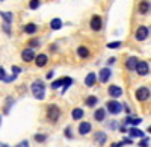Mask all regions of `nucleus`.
Returning <instances> with one entry per match:
<instances>
[{
  "mask_svg": "<svg viewBox=\"0 0 151 147\" xmlns=\"http://www.w3.org/2000/svg\"><path fill=\"white\" fill-rule=\"evenodd\" d=\"M110 75H112L110 68H101V70H100V82L106 83L110 79Z\"/></svg>",
  "mask_w": 151,
  "mask_h": 147,
  "instance_id": "nucleus-14",
  "label": "nucleus"
},
{
  "mask_svg": "<svg viewBox=\"0 0 151 147\" xmlns=\"http://www.w3.org/2000/svg\"><path fill=\"white\" fill-rule=\"evenodd\" d=\"M64 135H65V138H68V140H71V138H73V130H71V127H70V126H68V127H65Z\"/></svg>",
  "mask_w": 151,
  "mask_h": 147,
  "instance_id": "nucleus-32",
  "label": "nucleus"
},
{
  "mask_svg": "<svg viewBox=\"0 0 151 147\" xmlns=\"http://www.w3.org/2000/svg\"><path fill=\"white\" fill-rule=\"evenodd\" d=\"M60 118V108L58 105H48L47 106V120L50 123H56Z\"/></svg>",
  "mask_w": 151,
  "mask_h": 147,
  "instance_id": "nucleus-2",
  "label": "nucleus"
},
{
  "mask_svg": "<svg viewBox=\"0 0 151 147\" xmlns=\"http://www.w3.org/2000/svg\"><path fill=\"white\" fill-rule=\"evenodd\" d=\"M132 143H133V141H132V140H129V138H125V140L122 141V144H132Z\"/></svg>",
  "mask_w": 151,
  "mask_h": 147,
  "instance_id": "nucleus-40",
  "label": "nucleus"
},
{
  "mask_svg": "<svg viewBox=\"0 0 151 147\" xmlns=\"http://www.w3.org/2000/svg\"><path fill=\"white\" fill-rule=\"evenodd\" d=\"M148 33H150V30H148V28H147V26H139V28L136 29L134 38H136L137 41H144V40H147V38H148Z\"/></svg>",
  "mask_w": 151,
  "mask_h": 147,
  "instance_id": "nucleus-7",
  "label": "nucleus"
},
{
  "mask_svg": "<svg viewBox=\"0 0 151 147\" xmlns=\"http://www.w3.org/2000/svg\"><path fill=\"white\" fill-rule=\"evenodd\" d=\"M0 15H2V18L5 20V23H9L11 24V21H12V12H0Z\"/></svg>",
  "mask_w": 151,
  "mask_h": 147,
  "instance_id": "nucleus-27",
  "label": "nucleus"
},
{
  "mask_svg": "<svg viewBox=\"0 0 151 147\" xmlns=\"http://www.w3.org/2000/svg\"><path fill=\"white\" fill-rule=\"evenodd\" d=\"M107 93H109L110 97H115V99H118V97L122 96V90L118 87V85H110L109 90H107Z\"/></svg>",
  "mask_w": 151,
  "mask_h": 147,
  "instance_id": "nucleus-11",
  "label": "nucleus"
},
{
  "mask_svg": "<svg viewBox=\"0 0 151 147\" xmlns=\"http://www.w3.org/2000/svg\"><path fill=\"white\" fill-rule=\"evenodd\" d=\"M47 62H48V56L45 53H40V55L35 56V65L36 67H40V68L41 67H45Z\"/></svg>",
  "mask_w": 151,
  "mask_h": 147,
  "instance_id": "nucleus-9",
  "label": "nucleus"
},
{
  "mask_svg": "<svg viewBox=\"0 0 151 147\" xmlns=\"http://www.w3.org/2000/svg\"><path fill=\"white\" fill-rule=\"evenodd\" d=\"M136 64H137V58L136 56H130V58H127V61H125V68H127L129 71H134L136 70Z\"/></svg>",
  "mask_w": 151,
  "mask_h": 147,
  "instance_id": "nucleus-12",
  "label": "nucleus"
},
{
  "mask_svg": "<svg viewBox=\"0 0 151 147\" xmlns=\"http://www.w3.org/2000/svg\"><path fill=\"white\" fill-rule=\"evenodd\" d=\"M30 90H32V94L35 99L38 100H44V97H45V83L40 79H36L32 85H30Z\"/></svg>",
  "mask_w": 151,
  "mask_h": 147,
  "instance_id": "nucleus-1",
  "label": "nucleus"
},
{
  "mask_svg": "<svg viewBox=\"0 0 151 147\" xmlns=\"http://www.w3.org/2000/svg\"><path fill=\"white\" fill-rule=\"evenodd\" d=\"M15 79H17V75H12V76H6V77L3 79V82L8 83V82H12V80H15Z\"/></svg>",
  "mask_w": 151,
  "mask_h": 147,
  "instance_id": "nucleus-35",
  "label": "nucleus"
},
{
  "mask_svg": "<svg viewBox=\"0 0 151 147\" xmlns=\"http://www.w3.org/2000/svg\"><path fill=\"white\" fill-rule=\"evenodd\" d=\"M40 5H41L40 0H30V2H29V8L30 9H38V8H40Z\"/></svg>",
  "mask_w": 151,
  "mask_h": 147,
  "instance_id": "nucleus-31",
  "label": "nucleus"
},
{
  "mask_svg": "<svg viewBox=\"0 0 151 147\" xmlns=\"http://www.w3.org/2000/svg\"><path fill=\"white\" fill-rule=\"evenodd\" d=\"M121 46H122L121 41H113V43H109V44H107L109 49H118V47H121Z\"/></svg>",
  "mask_w": 151,
  "mask_h": 147,
  "instance_id": "nucleus-33",
  "label": "nucleus"
},
{
  "mask_svg": "<svg viewBox=\"0 0 151 147\" xmlns=\"http://www.w3.org/2000/svg\"><path fill=\"white\" fill-rule=\"evenodd\" d=\"M12 71H14V75H20V73L23 71L20 67H17V65H14V67H12Z\"/></svg>",
  "mask_w": 151,
  "mask_h": 147,
  "instance_id": "nucleus-38",
  "label": "nucleus"
},
{
  "mask_svg": "<svg viewBox=\"0 0 151 147\" xmlns=\"http://www.w3.org/2000/svg\"><path fill=\"white\" fill-rule=\"evenodd\" d=\"M83 115H85V112H83V109H82V108H74V109H73V112H71L73 120H82Z\"/></svg>",
  "mask_w": 151,
  "mask_h": 147,
  "instance_id": "nucleus-17",
  "label": "nucleus"
},
{
  "mask_svg": "<svg viewBox=\"0 0 151 147\" xmlns=\"http://www.w3.org/2000/svg\"><path fill=\"white\" fill-rule=\"evenodd\" d=\"M129 135H130V138H133V137L145 138V133H144L142 130H139V129H136V127H130V129H129Z\"/></svg>",
  "mask_w": 151,
  "mask_h": 147,
  "instance_id": "nucleus-20",
  "label": "nucleus"
},
{
  "mask_svg": "<svg viewBox=\"0 0 151 147\" xmlns=\"http://www.w3.org/2000/svg\"><path fill=\"white\" fill-rule=\"evenodd\" d=\"M71 85H73V79H71V77H68V79L65 80V83L62 85V94H64V93H65V91L71 87Z\"/></svg>",
  "mask_w": 151,
  "mask_h": 147,
  "instance_id": "nucleus-28",
  "label": "nucleus"
},
{
  "mask_svg": "<svg viewBox=\"0 0 151 147\" xmlns=\"http://www.w3.org/2000/svg\"><path fill=\"white\" fill-rule=\"evenodd\" d=\"M12 103H14V99H12V97H8V99H6V105H5V114L9 112V108L12 106Z\"/></svg>",
  "mask_w": 151,
  "mask_h": 147,
  "instance_id": "nucleus-29",
  "label": "nucleus"
},
{
  "mask_svg": "<svg viewBox=\"0 0 151 147\" xmlns=\"http://www.w3.org/2000/svg\"><path fill=\"white\" fill-rule=\"evenodd\" d=\"M0 147H9L8 144H2V143H0Z\"/></svg>",
  "mask_w": 151,
  "mask_h": 147,
  "instance_id": "nucleus-42",
  "label": "nucleus"
},
{
  "mask_svg": "<svg viewBox=\"0 0 151 147\" xmlns=\"http://www.w3.org/2000/svg\"><path fill=\"white\" fill-rule=\"evenodd\" d=\"M77 55H79V58H82V59H86V58H89V50L85 47V46H80L79 49H77Z\"/></svg>",
  "mask_w": 151,
  "mask_h": 147,
  "instance_id": "nucleus-19",
  "label": "nucleus"
},
{
  "mask_svg": "<svg viewBox=\"0 0 151 147\" xmlns=\"http://www.w3.org/2000/svg\"><path fill=\"white\" fill-rule=\"evenodd\" d=\"M23 30L26 32L27 35H33V33H36L38 26H36V24H33V23H29V24H26V26L23 28Z\"/></svg>",
  "mask_w": 151,
  "mask_h": 147,
  "instance_id": "nucleus-18",
  "label": "nucleus"
},
{
  "mask_svg": "<svg viewBox=\"0 0 151 147\" xmlns=\"http://www.w3.org/2000/svg\"><path fill=\"white\" fill-rule=\"evenodd\" d=\"M94 118L97 121H104V118H106V109L104 108H98L95 111V114H94Z\"/></svg>",
  "mask_w": 151,
  "mask_h": 147,
  "instance_id": "nucleus-16",
  "label": "nucleus"
},
{
  "mask_svg": "<svg viewBox=\"0 0 151 147\" xmlns=\"http://www.w3.org/2000/svg\"><path fill=\"white\" fill-rule=\"evenodd\" d=\"M106 140H107L106 132H95V133H94V143H95V144L103 146V144H106Z\"/></svg>",
  "mask_w": 151,
  "mask_h": 147,
  "instance_id": "nucleus-10",
  "label": "nucleus"
},
{
  "mask_svg": "<svg viewBox=\"0 0 151 147\" xmlns=\"http://www.w3.org/2000/svg\"><path fill=\"white\" fill-rule=\"evenodd\" d=\"M2 2H3V0H2Z\"/></svg>",
  "mask_w": 151,
  "mask_h": 147,
  "instance_id": "nucleus-45",
  "label": "nucleus"
},
{
  "mask_svg": "<svg viewBox=\"0 0 151 147\" xmlns=\"http://www.w3.org/2000/svg\"><path fill=\"white\" fill-rule=\"evenodd\" d=\"M150 9H151V5H150V2H147V0H142V2L139 3V12L141 14H147Z\"/></svg>",
  "mask_w": 151,
  "mask_h": 147,
  "instance_id": "nucleus-21",
  "label": "nucleus"
},
{
  "mask_svg": "<svg viewBox=\"0 0 151 147\" xmlns=\"http://www.w3.org/2000/svg\"><path fill=\"white\" fill-rule=\"evenodd\" d=\"M6 77V73H5V68L3 67H0V80H3Z\"/></svg>",
  "mask_w": 151,
  "mask_h": 147,
  "instance_id": "nucleus-37",
  "label": "nucleus"
},
{
  "mask_svg": "<svg viewBox=\"0 0 151 147\" xmlns=\"http://www.w3.org/2000/svg\"><path fill=\"white\" fill-rule=\"evenodd\" d=\"M68 77H60V79H58V80H55L53 83H52V88L53 90H56V88H59V87H62V85L65 83V80H67Z\"/></svg>",
  "mask_w": 151,
  "mask_h": 147,
  "instance_id": "nucleus-25",
  "label": "nucleus"
},
{
  "mask_svg": "<svg viewBox=\"0 0 151 147\" xmlns=\"http://www.w3.org/2000/svg\"><path fill=\"white\" fill-rule=\"evenodd\" d=\"M139 76H147L148 73H150V65L147 61H137V64H136V70H134Z\"/></svg>",
  "mask_w": 151,
  "mask_h": 147,
  "instance_id": "nucleus-4",
  "label": "nucleus"
},
{
  "mask_svg": "<svg viewBox=\"0 0 151 147\" xmlns=\"http://www.w3.org/2000/svg\"><path fill=\"white\" fill-rule=\"evenodd\" d=\"M15 147H29V141H27V140H23V141L18 143Z\"/></svg>",
  "mask_w": 151,
  "mask_h": 147,
  "instance_id": "nucleus-36",
  "label": "nucleus"
},
{
  "mask_svg": "<svg viewBox=\"0 0 151 147\" xmlns=\"http://www.w3.org/2000/svg\"><path fill=\"white\" fill-rule=\"evenodd\" d=\"M27 46H29L30 49H35V47H38V46H40V40H38V38H32V40H29Z\"/></svg>",
  "mask_w": 151,
  "mask_h": 147,
  "instance_id": "nucleus-30",
  "label": "nucleus"
},
{
  "mask_svg": "<svg viewBox=\"0 0 151 147\" xmlns=\"http://www.w3.org/2000/svg\"><path fill=\"white\" fill-rule=\"evenodd\" d=\"M35 52H33V49L27 47V49H23L21 50V59L24 61V62H32V61L35 59Z\"/></svg>",
  "mask_w": 151,
  "mask_h": 147,
  "instance_id": "nucleus-8",
  "label": "nucleus"
},
{
  "mask_svg": "<svg viewBox=\"0 0 151 147\" xmlns=\"http://www.w3.org/2000/svg\"><path fill=\"white\" fill-rule=\"evenodd\" d=\"M33 140H35L36 143H45L47 135H45V133H35V135H33Z\"/></svg>",
  "mask_w": 151,
  "mask_h": 147,
  "instance_id": "nucleus-26",
  "label": "nucleus"
},
{
  "mask_svg": "<svg viewBox=\"0 0 151 147\" xmlns=\"http://www.w3.org/2000/svg\"><path fill=\"white\" fill-rule=\"evenodd\" d=\"M89 26L92 30L98 32V30H101V26H103V20L100 15H92L91 17V21H89Z\"/></svg>",
  "mask_w": 151,
  "mask_h": 147,
  "instance_id": "nucleus-6",
  "label": "nucleus"
},
{
  "mask_svg": "<svg viewBox=\"0 0 151 147\" xmlns=\"http://www.w3.org/2000/svg\"><path fill=\"white\" fill-rule=\"evenodd\" d=\"M91 123H88V121H82L79 125V133L80 135H88V133L91 132Z\"/></svg>",
  "mask_w": 151,
  "mask_h": 147,
  "instance_id": "nucleus-13",
  "label": "nucleus"
},
{
  "mask_svg": "<svg viewBox=\"0 0 151 147\" xmlns=\"http://www.w3.org/2000/svg\"><path fill=\"white\" fill-rule=\"evenodd\" d=\"M147 143H148V138H144V140L139 143V146H141V147H148V144H147Z\"/></svg>",
  "mask_w": 151,
  "mask_h": 147,
  "instance_id": "nucleus-39",
  "label": "nucleus"
},
{
  "mask_svg": "<svg viewBox=\"0 0 151 147\" xmlns=\"http://www.w3.org/2000/svg\"><path fill=\"white\" fill-rule=\"evenodd\" d=\"M97 103H98V99H97L95 96H89V97H88V99H86V106H89V108L95 106Z\"/></svg>",
  "mask_w": 151,
  "mask_h": 147,
  "instance_id": "nucleus-24",
  "label": "nucleus"
},
{
  "mask_svg": "<svg viewBox=\"0 0 151 147\" xmlns=\"http://www.w3.org/2000/svg\"><path fill=\"white\" fill-rule=\"evenodd\" d=\"M2 28H3V32H5V33L11 35L12 30H11V24H9V23H3V26H2Z\"/></svg>",
  "mask_w": 151,
  "mask_h": 147,
  "instance_id": "nucleus-34",
  "label": "nucleus"
},
{
  "mask_svg": "<svg viewBox=\"0 0 151 147\" xmlns=\"http://www.w3.org/2000/svg\"><path fill=\"white\" fill-rule=\"evenodd\" d=\"M50 28H52L53 30H59L62 28V20L60 18H53L52 21H50Z\"/></svg>",
  "mask_w": 151,
  "mask_h": 147,
  "instance_id": "nucleus-22",
  "label": "nucleus"
},
{
  "mask_svg": "<svg viewBox=\"0 0 151 147\" xmlns=\"http://www.w3.org/2000/svg\"><path fill=\"white\" fill-rule=\"evenodd\" d=\"M53 75H55L53 71H48V75H47V79H52V77H53Z\"/></svg>",
  "mask_w": 151,
  "mask_h": 147,
  "instance_id": "nucleus-41",
  "label": "nucleus"
},
{
  "mask_svg": "<svg viewBox=\"0 0 151 147\" xmlns=\"http://www.w3.org/2000/svg\"><path fill=\"white\" fill-rule=\"evenodd\" d=\"M97 82V75L95 73H88V76L85 77V85L86 87H94Z\"/></svg>",
  "mask_w": 151,
  "mask_h": 147,
  "instance_id": "nucleus-15",
  "label": "nucleus"
},
{
  "mask_svg": "<svg viewBox=\"0 0 151 147\" xmlns=\"http://www.w3.org/2000/svg\"><path fill=\"white\" fill-rule=\"evenodd\" d=\"M150 90L147 88V87H141V88H137L136 90V93H134V96H136V99L139 100V102H145V100H148L150 99Z\"/></svg>",
  "mask_w": 151,
  "mask_h": 147,
  "instance_id": "nucleus-5",
  "label": "nucleus"
},
{
  "mask_svg": "<svg viewBox=\"0 0 151 147\" xmlns=\"http://www.w3.org/2000/svg\"><path fill=\"white\" fill-rule=\"evenodd\" d=\"M148 132H150V133H151V126H150V127H148Z\"/></svg>",
  "mask_w": 151,
  "mask_h": 147,
  "instance_id": "nucleus-43",
  "label": "nucleus"
},
{
  "mask_svg": "<svg viewBox=\"0 0 151 147\" xmlns=\"http://www.w3.org/2000/svg\"><path fill=\"white\" fill-rule=\"evenodd\" d=\"M0 123H2V115H0Z\"/></svg>",
  "mask_w": 151,
  "mask_h": 147,
  "instance_id": "nucleus-44",
  "label": "nucleus"
},
{
  "mask_svg": "<svg viewBox=\"0 0 151 147\" xmlns=\"http://www.w3.org/2000/svg\"><path fill=\"white\" fill-rule=\"evenodd\" d=\"M106 109H107L110 114L116 115V114H119L122 111V105L119 102H116V100H110V102L106 103Z\"/></svg>",
  "mask_w": 151,
  "mask_h": 147,
  "instance_id": "nucleus-3",
  "label": "nucleus"
},
{
  "mask_svg": "<svg viewBox=\"0 0 151 147\" xmlns=\"http://www.w3.org/2000/svg\"><path fill=\"white\" fill-rule=\"evenodd\" d=\"M141 118H133V117H127V118H125V125H132V126H136V125H139L141 123Z\"/></svg>",
  "mask_w": 151,
  "mask_h": 147,
  "instance_id": "nucleus-23",
  "label": "nucleus"
}]
</instances>
